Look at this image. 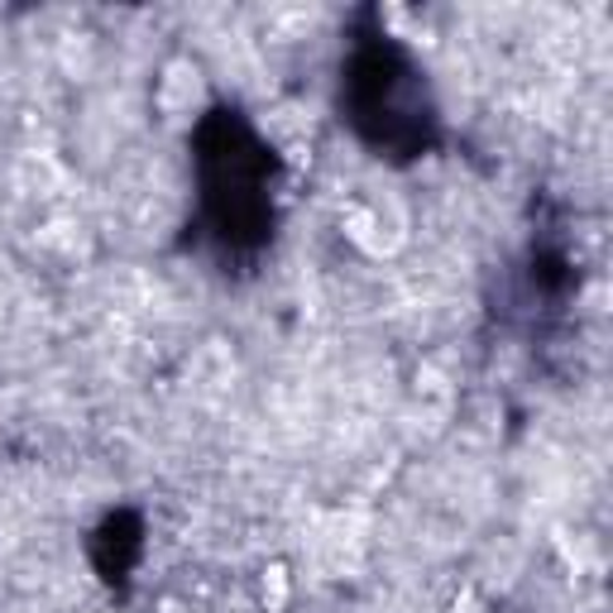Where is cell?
I'll return each instance as SVG.
<instances>
[{
  "label": "cell",
  "instance_id": "obj_1",
  "mask_svg": "<svg viewBox=\"0 0 613 613\" xmlns=\"http://www.w3.org/2000/svg\"><path fill=\"white\" fill-rule=\"evenodd\" d=\"M58 183H63V168H58L49 154H24L14 163V187H20L24 197H53Z\"/></svg>",
  "mask_w": 613,
  "mask_h": 613
},
{
  "label": "cell",
  "instance_id": "obj_2",
  "mask_svg": "<svg viewBox=\"0 0 613 613\" xmlns=\"http://www.w3.org/2000/svg\"><path fill=\"white\" fill-rule=\"evenodd\" d=\"M202 92V72L192 63H173L168 78H163V106H187V101H197Z\"/></svg>",
  "mask_w": 613,
  "mask_h": 613
},
{
  "label": "cell",
  "instance_id": "obj_3",
  "mask_svg": "<svg viewBox=\"0 0 613 613\" xmlns=\"http://www.w3.org/2000/svg\"><path fill=\"white\" fill-rule=\"evenodd\" d=\"M283 600H288V580H283V571H268L264 575V604L283 609Z\"/></svg>",
  "mask_w": 613,
  "mask_h": 613
}]
</instances>
